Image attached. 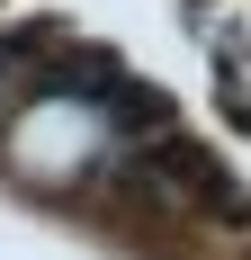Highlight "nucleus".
Segmentation results:
<instances>
[{
	"label": "nucleus",
	"mask_w": 251,
	"mask_h": 260,
	"mask_svg": "<svg viewBox=\"0 0 251 260\" xmlns=\"http://www.w3.org/2000/svg\"><path fill=\"white\" fill-rule=\"evenodd\" d=\"M81 135H90V117L81 108H54V117H27L18 144H27V171H81Z\"/></svg>",
	"instance_id": "1"
}]
</instances>
